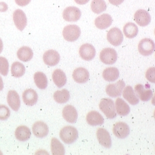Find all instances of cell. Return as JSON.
Listing matches in <instances>:
<instances>
[{"instance_id":"obj_30","label":"cell","mask_w":155,"mask_h":155,"mask_svg":"<svg viewBox=\"0 0 155 155\" xmlns=\"http://www.w3.org/2000/svg\"><path fill=\"white\" fill-rule=\"evenodd\" d=\"M51 149L52 155H64L65 153L64 146L55 137H53L51 140Z\"/></svg>"},{"instance_id":"obj_11","label":"cell","mask_w":155,"mask_h":155,"mask_svg":"<svg viewBox=\"0 0 155 155\" xmlns=\"http://www.w3.org/2000/svg\"><path fill=\"white\" fill-rule=\"evenodd\" d=\"M44 63L49 67H54L58 64L60 61V55L55 50L51 49L46 51L43 55Z\"/></svg>"},{"instance_id":"obj_9","label":"cell","mask_w":155,"mask_h":155,"mask_svg":"<svg viewBox=\"0 0 155 155\" xmlns=\"http://www.w3.org/2000/svg\"><path fill=\"white\" fill-rule=\"evenodd\" d=\"M13 20L16 27L19 31H23L27 25V18L22 10H16L13 13Z\"/></svg>"},{"instance_id":"obj_12","label":"cell","mask_w":155,"mask_h":155,"mask_svg":"<svg viewBox=\"0 0 155 155\" xmlns=\"http://www.w3.org/2000/svg\"><path fill=\"white\" fill-rule=\"evenodd\" d=\"M97 140L100 145L106 148H110L112 146L110 135L107 130L104 128H99L97 132Z\"/></svg>"},{"instance_id":"obj_4","label":"cell","mask_w":155,"mask_h":155,"mask_svg":"<svg viewBox=\"0 0 155 155\" xmlns=\"http://www.w3.org/2000/svg\"><path fill=\"white\" fill-rule=\"evenodd\" d=\"M155 42L150 38L142 39L138 45L139 53L145 57L152 55L155 51Z\"/></svg>"},{"instance_id":"obj_31","label":"cell","mask_w":155,"mask_h":155,"mask_svg":"<svg viewBox=\"0 0 155 155\" xmlns=\"http://www.w3.org/2000/svg\"><path fill=\"white\" fill-rule=\"evenodd\" d=\"M69 92L66 89L57 91L54 94V99L58 104H62L67 103L69 100Z\"/></svg>"},{"instance_id":"obj_21","label":"cell","mask_w":155,"mask_h":155,"mask_svg":"<svg viewBox=\"0 0 155 155\" xmlns=\"http://www.w3.org/2000/svg\"><path fill=\"white\" fill-rule=\"evenodd\" d=\"M135 90L139 99L142 101H148L153 97L152 91L150 89L146 88L142 84L136 85Z\"/></svg>"},{"instance_id":"obj_28","label":"cell","mask_w":155,"mask_h":155,"mask_svg":"<svg viewBox=\"0 0 155 155\" xmlns=\"http://www.w3.org/2000/svg\"><path fill=\"white\" fill-rule=\"evenodd\" d=\"M34 53L28 47H22L17 51V57L19 60L23 62H28L32 59Z\"/></svg>"},{"instance_id":"obj_22","label":"cell","mask_w":155,"mask_h":155,"mask_svg":"<svg viewBox=\"0 0 155 155\" xmlns=\"http://www.w3.org/2000/svg\"><path fill=\"white\" fill-rule=\"evenodd\" d=\"M87 124L91 126L101 125L104 123V119L98 112L93 110L89 112L87 116Z\"/></svg>"},{"instance_id":"obj_13","label":"cell","mask_w":155,"mask_h":155,"mask_svg":"<svg viewBox=\"0 0 155 155\" xmlns=\"http://www.w3.org/2000/svg\"><path fill=\"white\" fill-rule=\"evenodd\" d=\"M134 19L136 22L140 27L148 25L151 21V17L149 12L145 10L136 11L134 15Z\"/></svg>"},{"instance_id":"obj_29","label":"cell","mask_w":155,"mask_h":155,"mask_svg":"<svg viewBox=\"0 0 155 155\" xmlns=\"http://www.w3.org/2000/svg\"><path fill=\"white\" fill-rule=\"evenodd\" d=\"M34 79L35 85L40 89H45L48 86V79L42 72H37L34 74Z\"/></svg>"},{"instance_id":"obj_15","label":"cell","mask_w":155,"mask_h":155,"mask_svg":"<svg viewBox=\"0 0 155 155\" xmlns=\"http://www.w3.org/2000/svg\"><path fill=\"white\" fill-rule=\"evenodd\" d=\"M62 116L64 119L69 123L75 124L77 121L78 114L75 107L72 105H67L63 109Z\"/></svg>"},{"instance_id":"obj_36","label":"cell","mask_w":155,"mask_h":155,"mask_svg":"<svg viewBox=\"0 0 155 155\" xmlns=\"http://www.w3.org/2000/svg\"><path fill=\"white\" fill-rule=\"evenodd\" d=\"M10 109L4 105H0V120H5L10 116Z\"/></svg>"},{"instance_id":"obj_10","label":"cell","mask_w":155,"mask_h":155,"mask_svg":"<svg viewBox=\"0 0 155 155\" xmlns=\"http://www.w3.org/2000/svg\"><path fill=\"white\" fill-rule=\"evenodd\" d=\"M79 55L85 61H89L92 60L96 55L95 47L90 44H83L79 48Z\"/></svg>"},{"instance_id":"obj_42","label":"cell","mask_w":155,"mask_h":155,"mask_svg":"<svg viewBox=\"0 0 155 155\" xmlns=\"http://www.w3.org/2000/svg\"><path fill=\"white\" fill-rule=\"evenodd\" d=\"M4 88V83H3V81L2 79V78L0 76V91H2Z\"/></svg>"},{"instance_id":"obj_35","label":"cell","mask_w":155,"mask_h":155,"mask_svg":"<svg viewBox=\"0 0 155 155\" xmlns=\"http://www.w3.org/2000/svg\"><path fill=\"white\" fill-rule=\"evenodd\" d=\"M9 71V63L4 57H0V73L3 76H7Z\"/></svg>"},{"instance_id":"obj_24","label":"cell","mask_w":155,"mask_h":155,"mask_svg":"<svg viewBox=\"0 0 155 155\" xmlns=\"http://www.w3.org/2000/svg\"><path fill=\"white\" fill-rule=\"evenodd\" d=\"M31 135V130L26 126H19L15 131V136L21 142H25L29 139Z\"/></svg>"},{"instance_id":"obj_6","label":"cell","mask_w":155,"mask_h":155,"mask_svg":"<svg viewBox=\"0 0 155 155\" xmlns=\"http://www.w3.org/2000/svg\"><path fill=\"white\" fill-rule=\"evenodd\" d=\"M107 39L110 44L115 47H117L123 42L124 35L120 29L117 28H113L108 31Z\"/></svg>"},{"instance_id":"obj_18","label":"cell","mask_w":155,"mask_h":155,"mask_svg":"<svg viewBox=\"0 0 155 155\" xmlns=\"http://www.w3.org/2000/svg\"><path fill=\"white\" fill-rule=\"evenodd\" d=\"M38 94L35 91L32 89L25 90L22 94V99L24 104L28 106H33L38 101Z\"/></svg>"},{"instance_id":"obj_32","label":"cell","mask_w":155,"mask_h":155,"mask_svg":"<svg viewBox=\"0 0 155 155\" xmlns=\"http://www.w3.org/2000/svg\"><path fill=\"white\" fill-rule=\"evenodd\" d=\"M139 29L134 23L128 22L124 27V32L125 35L128 38H134L138 34Z\"/></svg>"},{"instance_id":"obj_34","label":"cell","mask_w":155,"mask_h":155,"mask_svg":"<svg viewBox=\"0 0 155 155\" xmlns=\"http://www.w3.org/2000/svg\"><path fill=\"white\" fill-rule=\"evenodd\" d=\"M25 72V68L24 65L19 62H15L11 66V74L13 77L20 78L22 77Z\"/></svg>"},{"instance_id":"obj_8","label":"cell","mask_w":155,"mask_h":155,"mask_svg":"<svg viewBox=\"0 0 155 155\" xmlns=\"http://www.w3.org/2000/svg\"><path fill=\"white\" fill-rule=\"evenodd\" d=\"M62 16L68 22H76L81 17V11L76 7H68L64 10Z\"/></svg>"},{"instance_id":"obj_3","label":"cell","mask_w":155,"mask_h":155,"mask_svg":"<svg viewBox=\"0 0 155 155\" xmlns=\"http://www.w3.org/2000/svg\"><path fill=\"white\" fill-rule=\"evenodd\" d=\"M81 34L80 28L76 25L66 26L62 31L64 39L68 42H74L79 38Z\"/></svg>"},{"instance_id":"obj_20","label":"cell","mask_w":155,"mask_h":155,"mask_svg":"<svg viewBox=\"0 0 155 155\" xmlns=\"http://www.w3.org/2000/svg\"><path fill=\"white\" fill-rule=\"evenodd\" d=\"M7 102L10 107L14 111H18L21 106V101L18 94L15 91H10L7 95Z\"/></svg>"},{"instance_id":"obj_2","label":"cell","mask_w":155,"mask_h":155,"mask_svg":"<svg viewBox=\"0 0 155 155\" xmlns=\"http://www.w3.org/2000/svg\"><path fill=\"white\" fill-rule=\"evenodd\" d=\"M99 108L108 119H114L116 116L115 105L114 102L109 98L102 99Z\"/></svg>"},{"instance_id":"obj_38","label":"cell","mask_w":155,"mask_h":155,"mask_svg":"<svg viewBox=\"0 0 155 155\" xmlns=\"http://www.w3.org/2000/svg\"><path fill=\"white\" fill-rule=\"evenodd\" d=\"M31 0H15V3L21 7H24L29 4Z\"/></svg>"},{"instance_id":"obj_19","label":"cell","mask_w":155,"mask_h":155,"mask_svg":"<svg viewBox=\"0 0 155 155\" xmlns=\"http://www.w3.org/2000/svg\"><path fill=\"white\" fill-rule=\"evenodd\" d=\"M112 17L109 14H104L97 17L95 20V25L99 29H105L112 25Z\"/></svg>"},{"instance_id":"obj_43","label":"cell","mask_w":155,"mask_h":155,"mask_svg":"<svg viewBox=\"0 0 155 155\" xmlns=\"http://www.w3.org/2000/svg\"><path fill=\"white\" fill-rule=\"evenodd\" d=\"M3 50V42L2 39L0 38V54L2 52Z\"/></svg>"},{"instance_id":"obj_14","label":"cell","mask_w":155,"mask_h":155,"mask_svg":"<svg viewBox=\"0 0 155 155\" xmlns=\"http://www.w3.org/2000/svg\"><path fill=\"white\" fill-rule=\"evenodd\" d=\"M113 133L119 139H125L130 134V128L126 123L119 122L114 126Z\"/></svg>"},{"instance_id":"obj_17","label":"cell","mask_w":155,"mask_h":155,"mask_svg":"<svg viewBox=\"0 0 155 155\" xmlns=\"http://www.w3.org/2000/svg\"><path fill=\"white\" fill-rule=\"evenodd\" d=\"M72 77L76 82L79 84H85L89 80V73L87 69L80 67L74 70Z\"/></svg>"},{"instance_id":"obj_41","label":"cell","mask_w":155,"mask_h":155,"mask_svg":"<svg viewBox=\"0 0 155 155\" xmlns=\"http://www.w3.org/2000/svg\"><path fill=\"white\" fill-rule=\"evenodd\" d=\"M75 1L79 5H84L88 2L89 0H75Z\"/></svg>"},{"instance_id":"obj_7","label":"cell","mask_w":155,"mask_h":155,"mask_svg":"<svg viewBox=\"0 0 155 155\" xmlns=\"http://www.w3.org/2000/svg\"><path fill=\"white\" fill-rule=\"evenodd\" d=\"M125 87V83L123 80H119L116 84H109L106 87L107 95L112 97L120 96Z\"/></svg>"},{"instance_id":"obj_1","label":"cell","mask_w":155,"mask_h":155,"mask_svg":"<svg viewBox=\"0 0 155 155\" xmlns=\"http://www.w3.org/2000/svg\"><path fill=\"white\" fill-rule=\"evenodd\" d=\"M59 136L61 140L66 144H72L77 140L78 130L72 126L64 127L60 131Z\"/></svg>"},{"instance_id":"obj_25","label":"cell","mask_w":155,"mask_h":155,"mask_svg":"<svg viewBox=\"0 0 155 155\" xmlns=\"http://www.w3.org/2000/svg\"><path fill=\"white\" fill-rule=\"evenodd\" d=\"M123 91V97L129 104L132 105H136L139 104V99L136 96L134 90L132 87L127 86Z\"/></svg>"},{"instance_id":"obj_16","label":"cell","mask_w":155,"mask_h":155,"mask_svg":"<svg viewBox=\"0 0 155 155\" xmlns=\"http://www.w3.org/2000/svg\"><path fill=\"white\" fill-rule=\"evenodd\" d=\"M32 132L34 135L37 137H44L48 134V126L42 121L36 122L32 126Z\"/></svg>"},{"instance_id":"obj_27","label":"cell","mask_w":155,"mask_h":155,"mask_svg":"<svg viewBox=\"0 0 155 155\" xmlns=\"http://www.w3.org/2000/svg\"><path fill=\"white\" fill-rule=\"evenodd\" d=\"M104 79L108 82H113L117 80L119 77V71L115 67L106 68L102 74Z\"/></svg>"},{"instance_id":"obj_40","label":"cell","mask_w":155,"mask_h":155,"mask_svg":"<svg viewBox=\"0 0 155 155\" xmlns=\"http://www.w3.org/2000/svg\"><path fill=\"white\" fill-rule=\"evenodd\" d=\"M124 1V0H109V2L114 5H116L118 6L119 5H120L122 3H123Z\"/></svg>"},{"instance_id":"obj_39","label":"cell","mask_w":155,"mask_h":155,"mask_svg":"<svg viewBox=\"0 0 155 155\" xmlns=\"http://www.w3.org/2000/svg\"><path fill=\"white\" fill-rule=\"evenodd\" d=\"M8 10V5L4 2H0V12H5Z\"/></svg>"},{"instance_id":"obj_23","label":"cell","mask_w":155,"mask_h":155,"mask_svg":"<svg viewBox=\"0 0 155 155\" xmlns=\"http://www.w3.org/2000/svg\"><path fill=\"white\" fill-rule=\"evenodd\" d=\"M52 79L54 82L58 87H64L67 83V77L65 72L59 69L55 70L52 74Z\"/></svg>"},{"instance_id":"obj_26","label":"cell","mask_w":155,"mask_h":155,"mask_svg":"<svg viewBox=\"0 0 155 155\" xmlns=\"http://www.w3.org/2000/svg\"><path fill=\"white\" fill-rule=\"evenodd\" d=\"M115 109L117 114L120 116H126L130 111V107L128 104L125 102L124 100L119 97L116 99Z\"/></svg>"},{"instance_id":"obj_33","label":"cell","mask_w":155,"mask_h":155,"mask_svg":"<svg viewBox=\"0 0 155 155\" xmlns=\"http://www.w3.org/2000/svg\"><path fill=\"white\" fill-rule=\"evenodd\" d=\"M91 7L94 13L99 14L107 10V4L104 0H93L91 2Z\"/></svg>"},{"instance_id":"obj_37","label":"cell","mask_w":155,"mask_h":155,"mask_svg":"<svg viewBox=\"0 0 155 155\" xmlns=\"http://www.w3.org/2000/svg\"><path fill=\"white\" fill-rule=\"evenodd\" d=\"M146 78L150 82H155V67L149 68L146 72Z\"/></svg>"},{"instance_id":"obj_5","label":"cell","mask_w":155,"mask_h":155,"mask_svg":"<svg viewBox=\"0 0 155 155\" xmlns=\"http://www.w3.org/2000/svg\"><path fill=\"white\" fill-rule=\"evenodd\" d=\"M101 61L106 65H112L116 62L117 54L116 51L113 48H104L100 53Z\"/></svg>"}]
</instances>
